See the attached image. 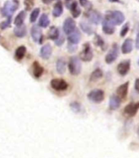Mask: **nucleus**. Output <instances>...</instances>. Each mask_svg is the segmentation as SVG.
Returning a JSON list of instances; mask_svg holds the SVG:
<instances>
[{
	"instance_id": "obj_1",
	"label": "nucleus",
	"mask_w": 139,
	"mask_h": 158,
	"mask_svg": "<svg viewBox=\"0 0 139 158\" xmlns=\"http://www.w3.org/2000/svg\"><path fill=\"white\" fill-rule=\"evenodd\" d=\"M18 2L17 0H12V1H7L5 2L3 7H2L1 12H2V14L3 17H11L12 15L14 13V12L17 9L18 7Z\"/></svg>"
},
{
	"instance_id": "obj_2",
	"label": "nucleus",
	"mask_w": 139,
	"mask_h": 158,
	"mask_svg": "<svg viewBox=\"0 0 139 158\" xmlns=\"http://www.w3.org/2000/svg\"><path fill=\"white\" fill-rule=\"evenodd\" d=\"M69 70L70 73L72 75H78L80 73L82 65H81L80 59H79L77 56L71 57L69 61Z\"/></svg>"
},
{
	"instance_id": "obj_3",
	"label": "nucleus",
	"mask_w": 139,
	"mask_h": 158,
	"mask_svg": "<svg viewBox=\"0 0 139 158\" xmlns=\"http://www.w3.org/2000/svg\"><path fill=\"white\" fill-rule=\"evenodd\" d=\"M104 97H105L104 91L102 90H100V89L93 90L88 94V100L93 101L94 103H101L104 100Z\"/></svg>"
},
{
	"instance_id": "obj_4",
	"label": "nucleus",
	"mask_w": 139,
	"mask_h": 158,
	"mask_svg": "<svg viewBox=\"0 0 139 158\" xmlns=\"http://www.w3.org/2000/svg\"><path fill=\"white\" fill-rule=\"evenodd\" d=\"M106 18L110 19L115 25L122 24L125 21V15L120 11H113L106 15Z\"/></svg>"
},
{
	"instance_id": "obj_5",
	"label": "nucleus",
	"mask_w": 139,
	"mask_h": 158,
	"mask_svg": "<svg viewBox=\"0 0 139 158\" xmlns=\"http://www.w3.org/2000/svg\"><path fill=\"white\" fill-rule=\"evenodd\" d=\"M93 57V49L91 48V45L89 43H85L83 44V49L80 53V59L83 61L89 62L92 60Z\"/></svg>"
},
{
	"instance_id": "obj_6",
	"label": "nucleus",
	"mask_w": 139,
	"mask_h": 158,
	"mask_svg": "<svg viewBox=\"0 0 139 158\" xmlns=\"http://www.w3.org/2000/svg\"><path fill=\"white\" fill-rule=\"evenodd\" d=\"M30 35L33 40L36 43H42L43 38V32L41 28L38 25H34L30 29Z\"/></svg>"
},
{
	"instance_id": "obj_7",
	"label": "nucleus",
	"mask_w": 139,
	"mask_h": 158,
	"mask_svg": "<svg viewBox=\"0 0 139 158\" xmlns=\"http://www.w3.org/2000/svg\"><path fill=\"white\" fill-rule=\"evenodd\" d=\"M51 86L56 91H65L68 88V84L62 79L54 78L51 81Z\"/></svg>"
},
{
	"instance_id": "obj_8",
	"label": "nucleus",
	"mask_w": 139,
	"mask_h": 158,
	"mask_svg": "<svg viewBox=\"0 0 139 158\" xmlns=\"http://www.w3.org/2000/svg\"><path fill=\"white\" fill-rule=\"evenodd\" d=\"M139 110V102H132L125 106V114L127 117H133Z\"/></svg>"
},
{
	"instance_id": "obj_9",
	"label": "nucleus",
	"mask_w": 139,
	"mask_h": 158,
	"mask_svg": "<svg viewBox=\"0 0 139 158\" xmlns=\"http://www.w3.org/2000/svg\"><path fill=\"white\" fill-rule=\"evenodd\" d=\"M118 55H119V49H118L117 44H115L106 56V63L108 64H112L113 62H115V59H117Z\"/></svg>"
},
{
	"instance_id": "obj_10",
	"label": "nucleus",
	"mask_w": 139,
	"mask_h": 158,
	"mask_svg": "<svg viewBox=\"0 0 139 158\" xmlns=\"http://www.w3.org/2000/svg\"><path fill=\"white\" fill-rule=\"evenodd\" d=\"M75 30V22L71 17L66 18L63 24L64 33L66 35H69L71 34L72 31H74Z\"/></svg>"
},
{
	"instance_id": "obj_11",
	"label": "nucleus",
	"mask_w": 139,
	"mask_h": 158,
	"mask_svg": "<svg viewBox=\"0 0 139 158\" xmlns=\"http://www.w3.org/2000/svg\"><path fill=\"white\" fill-rule=\"evenodd\" d=\"M115 24L110 19L106 17L102 22V31L107 35H112L115 32Z\"/></svg>"
},
{
	"instance_id": "obj_12",
	"label": "nucleus",
	"mask_w": 139,
	"mask_h": 158,
	"mask_svg": "<svg viewBox=\"0 0 139 158\" xmlns=\"http://www.w3.org/2000/svg\"><path fill=\"white\" fill-rule=\"evenodd\" d=\"M130 64H131L130 60H125V61L120 63L117 67L118 73L121 76H125L129 73V71Z\"/></svg>"
},
{
	"instance_id": "obj_13",
	"label": "nucleus",
	"mask_w": 139,
	"mask_h": 158,
	"mask_svg": "<svg viewBox=\"0 0 139 158\" xmlns=\"http://www.w3.org/2000/svg\"><path fill=\"white\" fill-rule=\"evenodd\" d=\"M88 18L92 23L98 25L102 21V16L97 11H90L88 13Z\"/></svg>"
},
{
	"instance_id": "obj_14",
	"label": "nucleus",
	"mask_w": 139,
	"mask_h": 158,
	"mask_svg": "<svg viewBox=\"0 0 139 158\" xmlns=\"http://www.w3.org/2000/svg\"><path fill=\"white\" fill-rule=\"evenodd\" d=\"M128 91H129V82H125V83L120 85L116 91L118 97L122 100H125L127 97Z\"/></svg>"
},
{
	"instance_id": "obj_15",
	"label": "nucleus",
	"mask_w": 139,
	"mask_h": 158,
	"mask_svg": "<svg viewBox=\"0 0 139 158\" xmlns=\"http://www.w3.org/2000/svg\"><path fill=\"white\" fill-rule=\"evenodd\" d=\"M81 35L80 32L78 29H75L74 31H72L71 34L68 35V41L72 44H77L80 41Z\"/></svg>"
},
{
	"instance_id": "obj_16",
	"label": "nucleus",
	"mask_w": 139,
	"mask_h": 158,
	"mask_svg": "<svg viewBox=\"0 0 139 158\" xmlns=\"http://www.w3.org/2000/svg\"><path fill=\"white\" fill-rule=\"evenodd\" d=\"M133 48V44L132 39H127L123 43L122 46H121V50H122L123 54H129L130 52H132Z\"/></svg>"
},
{
	"instance_id": "obj_17",
	"label": "nucleus",
	"mask_w": 139,
	"mask_h": 158,
	"mask_svg": "<svg viewBox=\"0 0 139 158\" xmlns=\"http://www.w3.org/2000/svg\"><path fill=\"white\" fill-rule=\"evenodd\" d=\"M52 54V46L50 44H47L40 49V56L44 59H48Z\"/></svg>"
},
{
	"instance_id": "obj_18",
	"label": "nucleus",
	"mask_w": 139,
	"mask_h": 158,
	"mask_svg": "<svg viewBox=\"0 0 139 158\" xmlns=\"http://www.w3.org/2000/svg\"><path fill=\"white\" fill-rule=\"evenodd\" d=\"M32 69H33V75L34 77L39 78L42 76V74L44 73V69L38 62H34L32 64Z\"/></svg>"
},
{
	"instance_id": "obj_19",
	"label": "nucleus",
	"mask_w": 139,
	"mask_h": 158,
	"mask_svg": "<svg viewBox=\"0 0 139 158\" xmlns=\"http://www.w3.org/2000/svg\"><path fill=\"white\" fill-rule=\"evenodd\" d=\"M14 34L16 36L19 37V38H22L26 35V27L24 24L20 25V26H16L14 28Z\"/></svg>"
},
{
	"instance_id": "obj_20",
	"label": "nucleus",
	"mask_w": 139,
	"mask_h": 158,
	"mask_svg": "<svg viewBox=\"0 0 139 158\" xmlns=\"http://www.w3.org/2000/svg\"><path fill=\"white\" fill-rule=\"evenodd\" d=\"M26 53V48L24 46V45H21V46L18 47L17 49H16V52H15V59L20 61L23 58H24L25 54Z\"/></svg>"
},
{
	"instance_id": "obj_21",
	"label": "nucleus",
	"mask_w": 139,
	"mask_h": 158,
	"mask_svg": "<svg viewBox=\"0 0 139 158\" xmlns=\"http://www.w3.org/2000/svg\"><path fill=\"white\" fill-rule=\"evenodd\" d=\"M63 12V6H62V2L61 1H58L56 4L54 5L53 10H52V14L54 17H60Z\"/></svg>"
},
{
	"instance_id": "obj_22",
	"label": "nucleus",
	"mask_w": 139,
	"mask_h": 158,
	"mask_svg": "<svg viewBox=\"0 0 139 158\" xmlns=\"http://www.w3.org/2000/svg\"><path fill=\"white\" fill-rule=\"evenodd\" d=\"M120 106V99L118 96H112L110 99V108L113 110H117Z\"/></svg>"
},
{
	"instance_id": "obj_23",
	"label": "nucleus",
	"mask_w": 139,
	"mask_h": 158,
	"mask_svg": "<svg viewBox=\"0 0 139 158\" xmlns=\"http://www.w3.org/2000/svg\"><path fill=\"white\" fill-rule=\"evenodd\" d=\"M56 71L58 72L59 73L63 74L66 71V61L64 60L63 58H61V59H59L56 62Z\"/></svg>"
},
{
	"instance_id": "obj_24",
	"label": "nucleus",
	"mask_w": 139,
	"mask_h": 158,
	"mask_svg": "<svg viewBox=\"0 0 139 158\" xmlns=\"http://www.w3.org/2000/svg\"><path fill=\"white\" fill-rule=\"evenodd\" d=\"M103 76V73L102 71L100 69H95L94 71L92 73L90 76V81H98V79L102 78Z\"/></svg>"
},
{
	"instance_id": "obj_25",
	"label": "nucleus",
	"mask_w": 139,
	"mask_h": 158,
	"mask_svg": "<svg viewBox=\"0 0 139 158\" xmlns=\"http://www.w3.org/2000/svg\"><path fill=\"white\" fill-rule=\"evenodd\" d=\"M80 28L82 29L83 32H85L88 35H92L93 33V27H91L90 25L88 24V22H80Z\"/></svg>"
},
{
	"instance_id": "obj_26",
	"label": "nucleus",
	"mask_w": 139,
	"mask_h": 158,
	"mask_svg": "<svg viewBox=\"0 0 139 158\" xmlns=\"http://www.w3.org/2000/svg\"><path fill=\"white\" fill-rule=\"evenodd\" d=\"M25 18V11H21V12H20L17 16L16 17L14 20V24L16 26H20V25L23 24V22H24V20Z\"/></svg>"
},
{
	"instance_id": "obj_27",
	"label": "nucleus",
	"mask_w": 139,
	"mask_h": 158,
	"mask_svg": "<svg viewBox=\"0 0 139 158\" xmlns=\"http://www.w3.org/2000/svg\"><path fill=\"white\" fill-rule=\"evenodd\" d=\"M59 33H60V31H59L56 27H50V29H49L48 35V37L50 39L55 40L58 37Z\"/></svg>"
},
{
	"instance_id": "obj_28",
	"label": "nucleus",
	"mask_w": 139,
	"mask_h": 158,
	"mask_svg": "<svg viewBox=\"0 0 139 158\" xmlns=\"http://www.w3.org/2000/svg\"><path fill=\"white\" fill-rule=\"evenodd\" d=\"M49 24H50V20L48 18V16L46 14H43L40 17V19H39V25L41 27H48Z\"/></svg>"
},
{
	"instance_id": "obj_29",
	"label": "nucleus",
	"mask_w": 139,
	"mask_h": 158,
	"mask_svg": "<svg viewBox=\"0 0 139 158\" xmlns=\"http://www.w3.org/2000/svg\"><path fill=\"white\" fill-rule=\"evenodd\" d=\"M71 13H72L74 17H78L80 15L81 10L80 8L79 7L77 2H74L73 3L71 4Z\"/></svg>"
},
{
	"instance_id": "obj_30",
	"label": "nucleus",
	"mask_w": 139,
	"mask_h": 158,
	"mask_svg": "<svg viewBox=\"0 0 139 158\" xmlns=\"http://www.w3.org/2000/svg\"><path fill=\"white\" fill-rule=\"evenodd\" d=\"M39 13H40V9L39 8H34L32 11L31 14H30V22H34L37 20L38 17H39Z\"/></svg>"
},
{
	"instance_id": "obj_31",
	"label": "nucleus",
	"mask_w": 139,
	"mask_h": 158,
	"mask_svg": "<svg viewBox=\"0 0 139 158\" xmlns=\"http://www.w3.org/2000/svg\"><path fill=\"white\" fill-rule=\"evenodd\" d=\"M94 43H95L96 45H98L99 47L104 46V40L100 35H96L95 38H94Z\"/></svg>"
},
{
	"instance_id": "obj_32",
	"label": "nucleus",
	"mask_w": 139,
	"mask_h": 158,
	"mask_svg": "<svg viewBox=\"0 0 139 158\" xmlns=\"http://www.w3.org/2000/svg\"><path fill=\"white\" fill-rule=\"evenodd\" d=\"M71 108L74 112L79 113L81 110L80 104H79L78 102H75H75H72V103H71Z\"/></svg>"
},
{
	"instance_id": "obj_33",
	"label": "nucleus",
	"mask_w": 139,
	"mask_h": 158,
	"mask_svg": "<svg viewBox=\"0 0 139 158\" xmlns=\"http://www.w3.org/2000/svg\"><path fill=\"white\" fill-rule=\"evenodd\" d=\"M65 40H66V39H65L64 35L61 34V31H60L58 37H57V38L55 40V44H56V45H58V46H61V44L64 43V41H65Z\"/></svg>"
},
{
	"instance_id": "obj_34",
	"label": "nucleus",
	"mask_w": 139,
	"mask_h": 158,
	"mask_svg": "<svg viewBox=\"0 0 139 158\" xmlns=\"http://www.w3.org/2000/svg\"><path fill=\"white\" fill-rule=\"evenodd\" d=\"M10 25H11V17H7L6 21L0 23V28L2 30H5L7 27H9Z\"/></svg>"
},
{
	"instance_id": "obj_35",
	"label": "nucleus",
	"mask_w": 139,
	"mask_h": 158,
	"mask_svg": "<svg viewBox=\"0 0 139 158\" xmlns=\"http://www.w3.org/2000/svg\"><path fill=\"white\" fill-rule=\"evenodd\" d=\"M129 30V23H126V24L124 25V27H122V29L120 31V36H125L127 35Z\"/></svg>"
},
{
	"instance_id": "obj_36",
	"label": "nucleus",
	"mask_w": 139,
	"mask_h": 158,
	"mask_svg": "<svg viewBox=\"0 0 139 158\" xmlns=\"http://www.w3.org/2000/svg\"><path fill=\"white\" fill-rule=\"evenodd\" d=\"M79 3L83 7H90L91 2L88 0H79Z\"/></svg>"
},
{
	"instance_id": "obj_37",
	"label": "nucleus",
	"mask_w": 139,
	"mask_h": 158,
	"mask_svg": "<svg viewBox=\"0 0 139 158\" xmlns=\"http://www.w3.org/2000/svg\"><path fill=\"white\" fill-rule=\"evenodd\" d=\"M34 4V2H33V0H25V8L26 10H29L32 7Z\"/></svg>"
},
{
	"instance_id": "obj_38",
	"label": "nucleus",
	"mask_w": 139,
	"mask_h": 158,
	"mask_svg": "<svg viewBox=\"0 0 139 158\" xmlns=\"http://www.w3.org/2000/svg\"><path fill=\"white\" fill-rule=\"evenodd\" d=\"M77 49V46H76L75 44H72V43H68V50L70 52H75Z\"/></svg>"
},
{
	"instance_id": "obj_39",
	"label": "nucleus",
	"mask_w": 139,
	"mask_h": 158,
	"mask_svg": "<svg viewBox=\"0 0 139 158\" xmlns=\"http://www.w3.org/2000/svg\"><path fill=\"white\" fill-rule=\"evenodd\" d=\"M134 87H135V90H136V91L139 93V78H137V80L135 81Z\"/></svg>"
},
{
	"instance_id": "obj_40",
	"label": "nucleus",
	"mask_w": 139,
	"mask_h": 158,
	"mask_svg": "<svg viewBox=\"0 0 139 158\" xmlns=\"http://www.w3.org/2000/svg\"><path fill=\"white\" fill-rule=\"evenodd\" d=\"M136 48L139 49V31L137 35V38H136Z\"/></svg>"
},
{
	"instance_id": "obj_41",
	"label": "nucleus",
	"mask_w": 139,
	"mask_h": 158,
	"mask_svg": "<svg viewBox=\"0 0 139 158\" xmlns=\"http://www.w3.org/2000/svg\"><path fill=\"white\" fill-rule=\"evenodd\" d=\"M42 1H43V2H44V3H45V4H49V3H50V2H51L52 0H42Z\"/></svg>"
},
{
	"instance_id": "obj_42",
	"label": "nucleus",
	"mask_w": 139,
	"mask_h": 158,
	"mask_svg": "<svg viewBox=\"0 0 139 158\" xmlns=\"http://www.w3.org/2000/svg\"><path fill=\"white\" fill-rule=\"evenodd\" d=\"M109 1H110V2H118L119 0H109Z\"/></svg>"
},
{
	"instance_id": "obj_43",
	"label": "nucleus",
	"mask_w": 139,
	"mask_h": 158,
	"mask_svg": "<svg viewBox=\"0 0 139 158\" xmlns=\"http://www.w3.org/2000/svg\"><path fill=\"white\" fill-rule=\"evenodd\" d=\"M137 134H138V136H139V128H138V130H137Z\"/></svg>"
},
{
	"instance_id": "obj_44",
	"label": "nucleus",
	"mask_w": 139,
	"mask_h": 158,
	"mask_svg": "<svg viewBox=\"0 0 139 158\" xmlns=\"http://www.w3.org/2000/svg\"><path fill=\"white\" fill-rule=\"evenodd\" d=\"M66 1H71V0H66Z\"/></svg>"
},
{
	"instance_id": "obj_45",
	"label": "nucleus",
	"mask_w": 139,
	"mask_h": 158,
	"mask_svg": "<svg viewBox=\"0 0 139 158\" xmlns=\"http://www.w3.org/2000/svg\"><path fill=\"white\" fill-rule=\"evenodd\" d=\"M0 11H1V10H0Z\"/></svg>"
}]
</instances>
